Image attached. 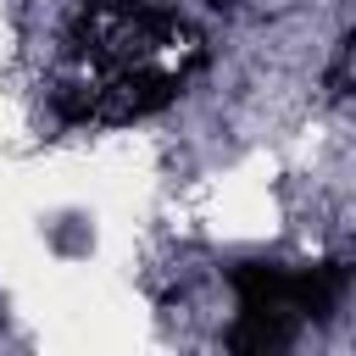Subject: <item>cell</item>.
Masks as SVG:
<instances>
[{
	"label": "cell",
	"instance_id": "2",
	"mask_svg": "<svg viewBox=\"0 0 356 356\" xmlns=\"http://www.w3.org/2000/svg\"><path fill=\"white\" fill-rule=\"evenodd\" d=\"M300 334V317L284 312V306H245L239 323L228 328V350L234 356H278L289 350Z\"/></svg>",
	"mask_w": 356,
	"mask_h": 356
},
{
	"label": "cell",
	"instance_id": "3",
	"mask_svg": "<svg viewBox=\"0 0 356 356\" xmlns=\"http://www.w3.org/2000/svg\"><path fill=\"white\" fill-rule=\"evenodd\" d=\"M228 284H234L239 306H284V312H295V273H289V267L239 261V267L228 273ZM295 317H300V312H295Z\"/></svg>",
	"mask_w": 356,
	"mask_h": 356
},
{
	"label": "cell",
	"instance_id": "1",
	"mask_svg": "<svg viewBox=\"0 0 356 356\" xmlns=\"http://www.w3.org/2000/svg\"><path fill=\"white\" fill-rule=\"evenodd\" d=\"M200 61L189 17L156 0H83L50 44L44 95L67 128H122L172 106Z\"/></svg>",
	"mask_w": 356,
	"mask_h": 356
},
{
	"label": "cell",
	"instance_id": "5",
	"mask_svg": "<svg viewBox=\"0 0 356 356\" xmlns=\"http://www.w3.org/2000/svg\"><path fill=\"white\" fill-rule=\"evenodd\" d=\"M206 6H217V11H234V6H239V0H206Z\"/></svg>",
	"mask_w": 356,
	"mask_h": 356
},
{
	"label": "cell",
	"instance_id": "4",
	"mask_svg": "<svg viewBox=\"0 0 356 356\" xmlns=\"http://www.w3.org/2000/svg\"><path fill=\"white\" fill-rule=\"evenodd\" d=\"M350 44H356V39L345 33L339 50H334V67H328V95H334V100H345V83H350Z\"/></svg>",
	"mask_w": 356,
	"mask_h": 356
}]
</instances>
